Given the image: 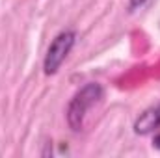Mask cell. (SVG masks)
<instances>
[{
  "label": "cell",
  "mask_w": 160,
  "mask_h": 158,
  "mask_svg": "<svg viewBox=\"0 0 160 158\" xmlns=\"http://www.w3.org/2000/svg\"><path fill=\"white\" fill-rule=\"evenodd\" d=\"M145 2H147V0H128V9L134 11V9H138V7H142Z\"/></svg>",
  "instance_id": "obj_4"
},
{
  "label": "cell",
  "mask_w": 160,
  "mask_h": 158,
  "mask_svg": "<svg viewBox=\"0 0 160 158\" xmlns=\"http://www.w3.org/2000/svg\"><path fill=\"white\" fill-rule=\"evenodd\" d=\"M75 43H77V32L75 30H63L50 41V45L47 48V54H45V60H43L45 75L50 77V75H56L60 71L62 63L71 54Z\"/></svg>",
  "instance_id": "obj_2"
},
{
  "label": "cell",
  "mask_w": 160,
  "mask_h": 158,
  "mask_svg": "<svg viewBox=\"0 0 160 158\" xmlns=\"http://www.w3.org/2000/svg\"><path fill=\"white\" fill-rule=\"evenodd\" d=\"M153 145H155L157 149H160V134H157V136H155V140H153Z\"/></svg>",
  "instance_id": "obj_5"
},
{
  "label": "cell",
  "mask_w": 160,
  "mask_h": 158,
  "mask_svg": "<svg viewBox=\"0 0 160 158\" xmlns=\"http://www.w3.org/2000/svg\"><path fill=\"white\" fill-rule=\"evenodd\" d=\"M158 128H160V102L147 108L145 112H142L140 117L134 121V132L140 134V136L153 134Z\"/></svg>",
  "instance_id": "obj_3"
},
{
  "label": "cell",
  "mask_w": 160,
  "mask_h": 158,
  "mask_svg": "<svg viewBox=\"0 0 160 158\" xmlns=\"http://www.w3.org/2000/svg\"><path fill=\"white\" fill-rule=\"evenodd\" d=\"M102 97H104V87L97 82H89V84L82 86L73 95V99L67 104V112H65L67 125L73 132H80L84 128V121H86L88 112L95 104H99L102 101Z\"/></svg>",
  "instance_id": "obj_1"
}]
</instances>
